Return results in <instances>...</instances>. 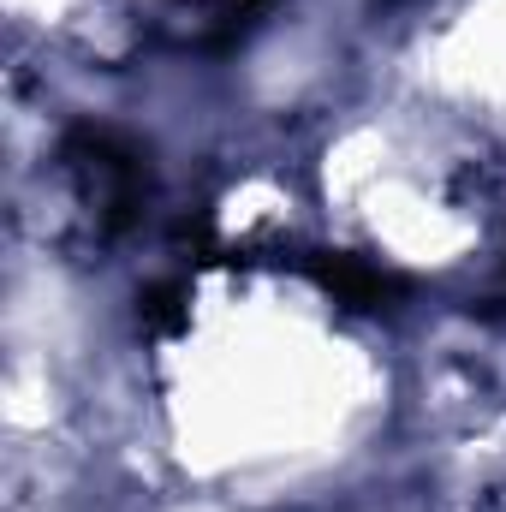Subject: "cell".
Returning <instances> with one entry per match:
<instances>
[{"label": "cell", "instance_id": "obj_3", "mask_svg": "<svg viewBox=\"0 0 506 512\" xmlns=\"http://www.w3.org/2000/svg\"><path fill=\"white\" fill-rule=\"evenodd\" d=\"M185 6V24H179V48H197V54H227L251 36L256 24L274 12V0H179Z\"/></svg>", "mask_w": 506, "mask_h": 512}, {"label": "cell", "instance_id": "obj_4", "mask_svg": "<svg viewBox=\"0 0 506 512\" xmlns=\"http://www.w3.org/2000/svg\"><path fill=\"white\" fill-rule=\"evenodd\" d=\"M137 322H143V334H179L191 322V286L185 280H149L137 292Z\"/></svg>", "mask_w": 506, "mask_h": 512}, {"label": "cell", "instance_id": "obj_1", "mask_svg": "<svg viewBox=\"0 0 506 512\" xmlns=\"http://www.w3.org/2000/svg\"><path fill=\"white\" fill-rule=\"evenodd\" d=\"M60 167L78 191V209L96 221V233H131L155 197V167H149V149L126 137L114 126H96V120H78L60 137Z\"/></svg>", "mask_w": 506, "mask_h": 512}, {"label": "cell", "instance_id": "obj_2", "mask_svg": "<svg viewBox=\"0 0 506 512\" xmlns=\"http://www.w3.org/2000/svg\"><path fill=\"white\" fill-rule=\"evenodd\" d=\"M298 274H310L322 292H334L346 310H399L411 298V280L387 262H370L358 251H304Z\"/></svg>", "mask_w": 506, "mask_h": 512}]
</instances>
